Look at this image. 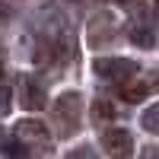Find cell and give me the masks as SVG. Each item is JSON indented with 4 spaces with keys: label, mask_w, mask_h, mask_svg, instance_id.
I'll return each instance as SVG.
<instances>
[{
    "label": "cell",
    "mask_w": 159,
    "mask_h": 159,
    "mask_svg": "<svg viewBox=\"0 0 159 159\" xmlns=\"http://www.w3.org/2000/svg\"><path fill=\"white\" fill-rule=\"evenodd\" d=\"M51 121H54V134L57 137H73L80 124H83V96L76 89L61 92L51 105Z\"/></svg>",
    "instance_id": "1"
},
{
    "label": "cell",
    "mask_w": 159,
    "mask_h": 159,
    "mask_svg": "<svg viewBox=\"0 0 159 159\" xmlns=\"http://www.w3.org/2000/svg\"><path fill=\"white\" fill-rule=\"evenodd\" d=\"M13 140L22 143L29 153H48L51 150V134L45 121H35V118H25V121H16L13 127Z\"/></svg>",
    "instance_id": "2"
},
{
    "label": "cell",
    "mask_w": 159,
    "mask_h": 159,
    "mask_svg": "<svg viewBox=\"0 0 159 159\" xmlns=\"http://www.w3.org/2000/svg\"><path fill=\"white\" fill-rule=\"evenodd\" d=\"M137 61L130 57H96V64H92V73H96L99 80H105V83H127V80L137 76Z\"/></svg>",
    "instance_id": "3"
},
{
    "label": "cell",
    "mask_w": 159,
    "mask_h": 159,
    "mask_svg": "<svg viewBox=\"0 0 159 159\" xmlns=\"http://www.w3.org/2000/svg\"><path fill=\"white\" fill-rule=\"evenodd\" d=\"M102 147H105V156L108 159H130V153H134V137H130V130H124V127H108L102 134Z\"/></svg>",
    "instance_id": "4"
},
{
    "label": "cell",
    "mask_w": 159,
    "mask_h": 159,
    "mask_svg": "<svg viewBox=\"0 0 159 159\" xmlns=\"http://www.w3.org/2000/svg\"><path fill=\"white\" fill-rule=\"evenodd\" d=\"M124 32H127V38H130L137 48H153V45L159 42V29H156L150 19H130V22L124 25Z\"/></svg>",
    "instance_id": "5"
},
{
    "label": "cell",
    "mask_w": 159,
    "mask_h": 159,
    "mask_svg": "<svg viewBox=\"0 0 159 159\" xmlns=\"http://www.w3.org/2000/svg\"><path fill=\"white\" fill-rule=\"evenodd\" d=\"M19 102H22V108H29V111H38V108H45L48 99H45V86L38 83L35 76H22L19 80Z\"/></svg>",
    "instance_id": "6"
},
{
    "label": "cell",
    "mask_w": 159,
    "mask_h": 159,
    "mask_svg": "<svg viewBox=\"0 0 159 159\" xmlns=\"http://www.w3.org/2000/svg\"><path fill=\"white\" fill-rule=\"evenodd\" d=\"M115 35H118V25H115V19L108 16V13L89 19V45H96V48L99 45H108Z\"/></svg>",
    "instance_id": "7"
},
{
    "label": "cell",
    "mask_w": 159,
    "mask_h": 159,
    "mask_svg": "<svg viewBox=\"0 0 159 159\" xmlns=\"http://www.w3.org/2000/svg\"><path fill=\"white\" fill-rule=\"evenodd\" d=\"M150 96V83H134V80H127V83H121V99L124 102H143Z\"/></svg>",
    "instance_id": "8"
},
{
    "label": "cell",
    "mask_w": 159,
    "mask_h": 159,
    "mask_svg": "<svg viewBox=\"0 0 159 159\" xmlns=\"http://www.w3.org/2000/svg\"><path fill=\"white\" fill-rule=\"evenodd\" d=\"M108 121H115V105L108 102V99H96L92 102V124H108Z\"/></svg>",
    "instance_id": "9"
},
{
    "label": "cell",
    "mask_w": 159,
    "mask_h": 159,
    "mask_svg": "<svg viewBox=\"0 0 159 159\" xmlns=\"http://www.w3.org/2000/svg\"><path fill=\"white\" fill-rule=\"evenodd\" d=\"M0 153H3V159H32V153L22 147V143H16V140H3V147H0Z\"/></svg>",
    "instance_id": "10"
},
{
    "label": "cell",
    "mask_w": 159,
    "mask_h": 159,
    "mask_svg": "<svg viewBox=\"0 0 159 159\" xmlns=\"http://www.w3.org/2000/svg\"><path fill=\"white\" fill-rule=\"evenodd\" d=\"M140 124L147 127L150 134H156V137H159V102H153L150 108H147V111L140 115Z\"/></svg>",
    "instance_id": "11"
},
{
    "label": "cell",
    "mask_w": 159,
    "mask_h": 159,
    "mask_svg": "<svg viewBox=\"0 0 159 159\" xmlns=\"http://www.w3.org/2000/svg\"><path fill=\"white\" fill-rule=\"evenodd\" d=\"M64 159H99V156H96V150H92V147H76V150H70Z\"/></svg>",
    "instance_id": "12"
},
{
    "label": "cell",
    "mask_w": 159,
    "mask_h": 159,
    "mask_svg": "<svg viewBox=\"0 0 159 159\" xmlns=\"http://www.w3.org/2000/svg\"><path fill=\"white\" fill-rule=\"evenodd\" d=\"M10 111V89L0 83V115H7Z\"/></svg>",
    "instance_id": "13"
},
{
    "label": "cell",
    "mask_w": 159,
    "mask_h": 159,
    "mask_svg": "<svg viewBox=\"0 0 159 159\" xmlns=\"http://www.w3.org/2000/svg\"><path fill=\"white\" fill-rule=\"evenodd\" d=\"M140 159H159V147H147L140 153Z\"/></svg>",
    "instance_id": "14"
},
{
    "label": "cell",
    "mask_w": 159,
    "mask_h": 159,
    "mask_svg": "<svg viewBox=\"0 0 159 159\" xmlns=\"http://www.w3.org/2000/svg\"><path fill=\"white\" fill-rule=\"evenodd\" d=\"M3 70H7V57H3V51H0V76H3Z\"/></svg>",
    "instance_id": "15"
},
{
    "label": "cell",
    "mask_w": 159,
    "mask_h": 159,
    "mask_svg": "<svg viewBox=\"0 0 159 159\" xmlns=\"http://www.w3.org/2000/svg\"><path fill=\"white\" fill-rule=\"evenodd\" d=\"M121 7H134V3H140V0H118Z\"/></svg>",
    "instance_id": "16"
},
{
    "label": "cell",
    "mask_w": 159,
    "mask_h": 159,
    "mask_svg": "<svg viewBox=\"0 0 159 159\" xmlns=\"http://www.w3.org/2000/svg\"><path fill=\"white\" fill-rule=\"evenodd\" d=\"M156 10H159V0H156Z\"/></svg>",
    "instance_id": "17"
}]
</instances>
